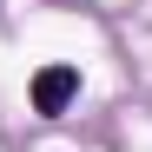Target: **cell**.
<instances>
[{
    "label": "cell",
    "instance_id": "cell-1",
    "mask_svg": "<svg viewBox=\"0 0 152 152\" xmlns=\"http://www.w3.org/2000/svg\"><path fill=\"white\" fill-rule=\"evenodd\" d=\"M73 93H80V73H73V66H46L40 80H33V113L60 119V113L73 106Z\"/></svg>",
    "mask_w": 152,
    "mask_h": 152
}]
</instances>
